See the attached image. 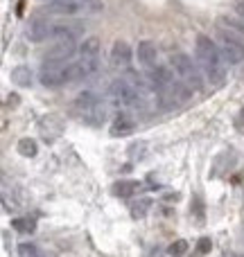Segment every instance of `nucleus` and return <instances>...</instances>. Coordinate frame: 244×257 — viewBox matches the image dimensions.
<instances>
[{
    "mask_svg": "<svg viewBox=\"0 0 244 257\" xmlns=\"http://www.w3.org/2000/svg\"><path fill=\"white\" fill-rule=\"evenodd\" d=\"M224 25L231 27L235 32H242L244 34V18H224Z\"/></svg>",
    "mask_w": 244,
    "mask_h": 257,
    "instance_id": "nucleus-25",
    "label": "nucleus"
},
{
    "mask_svg": "<svg viewBox=\"0 0 244 257\" xmlns=\"http://www.w3.org/2000/svg\"><path fill=\"white\" fill-rule=\"evenodd\" d=\"M12 81L16 86H21V88H25V86L32 84V70L27 66H16L12 70Z\"/></svg>",
    "mask_w": 244,
    "mask_h": 257,
    "instance_id": "nucleus-16",
    "label": "nucleus"
},
{
    "mask_svg": "<svg viewBox=\"0 0 244 257\" xmlns=\"http://www.w3.org/2000/svg\"><path fill=\"white\" fill-rule=\"evenodd\" d=\"M104 9L102 0H52L48 5L50 14H59V16H75V14H100Z\"/></svg>",
    "mask_w": 244,
    "mask_h": 257,
    "instance_id": "nucleus-4",
    "label": "nucleus"
},
{
    "mask_svg": "<svg viewBox=\"0 0 244 257\" xmlns=\"http://www.w3.org/2000/svg\"><path fill=\"white\" fill-rule=\"evenodd\" d=\"M170 68H172V72L177 75V79H181L190 90H201V86H204L201 72H199V68H197V63L192 61L188 54H183V52L172 54V57H170Z\"/></svg>",
    "mask_w": 244,
    "mask_h": 257,
    "instance_id": "nucleus-3",
    "label": "nucleus"
},
{
    "mask_svg": "<svg viewBox=\"0 0 244 257\" xmlns=\"http://www.w3.org/2000/svg\"><path fill=\"white\" fill-rule=\"evenodd\" d=\"M210 248H213L210 237H199V241H197V253H199V255H208Z\"/></svg>",
    "mask_w": 244,
    "mask_h": 257,
    "instance_id": "nucleus-23",
    "label": "nucleus"
},
{
    "mask_svg": "<svg viewBox=\"0 0 244 257\" xmlns=\"http://www.w3.org/2000/svg\"><path fill=\"white\" fill-rule=\"evenodd\" d=\"M14 230L21 232V235H30V232L36 230V219L34 217H18L12 221Z\"/></svg>",
    "mask_w": 244,
    "mask_h": 257,
    "instance_id": "nucleus-18",
    "label": "nucleus"
},
{
    "mask_svg": "<svg viewBox=\"0 0 244 257\" xmlns=\"http://www.w3.org/2000/svg\"><path fill=\"white\" fill-rule=\"evenodd\" d=\"M131 59H133V52L127 41H116L111 45V63L116 68H127L131 63Z\"/></svg>",
    "mask_w": 244,
    "mask_h": 257,
    "instance_id": "nucleus-12",
    "label": "nucleus"
},
{
    "mask_svg": "<svg viewBox=\"0 0 244 257\" xmlns=\"http://www.w3.org/2000/svg\"><path fill=\"white\" fill-rule=\"evenodd\" d=\"M75 111L79 113V117L89 124L98 126L104 122L107 117V111H104V104H102V97L95 95L93 90H84L75 97Z\"/></svg>",
    "mask_w": 244,
    "mask_h": 257,
    "instance_id": "nucleus-2",
    "label": "nucleus"
},
{
    "mask_svg": "<svg viewBox=\"0 0 244 257\" xmlns=\"http://www.w3.org/2000/svg\"><path fill=\"white\" fill-rule=\"evenodd\" d=\"M136 124H133V120L129 115H120L116 117V122L111 124V136L113 138H124V136H131Z\"/></svg>",
    "mask_w": 244,
    "mask_h": 257,
    "instance_id": "nucleus-15",
    "label": "nucleus"
},
{
    "mask_svg": "<svg viewBox=\"0 0 244 257\" xmlns=\"http://www.w3.org/2000/svg\"><path fill=\"white\" fill-rule=\"evenodd\" d=\"M237 126L244 131V108H242V113H240V117H237Z\"/></svg>",
    "mask_w": 244,
    "mask_h": 257,
    "instance_id": "nucleus-26",
    "label": "nucleus"
},
{
    "mask_svg": "<svg viewBox=\"0 0 244 257\" xmlns=\"http://www.w3.org/2000/svg\"><path fill=\"white\" fill-rule=\"evenodd\" d=\"M195 54L206 79L213 86L224 84V79H226V61H224L222 52H219V45L213 39H208V36H197Z\"/></svg>",
    "mask_w": 244,
    "mask_h": 257,
    "instance_id": "nucleus-1",
    "label": "nucleus"
},
{
    "mask_svg": "<svg viewBox=\"0 0 244 257\" xmlns=\"http://www.w3.org/2000/svg\"><path fill=\"white\" fill-rule=\"evenodd\" d=\"M100 50H102V45H100L98 36H89V39H84V43L79 45L82 57H100Z\"/></svg>",
    "mask_w": 244,
    "mask_h": 257,
    "instance_id": "nucleus-17",
    "label": "nucleus"
},
{
    "mask_svg": "<svg viewBox=\"0 0 244 257\" xmlns=\"http://www.w3.org/2000/svg\"><path fill=\"white\" fill-rule=\"evenodd\" d=\"M98 70H100L98 57H79L72 66H68V84L91 79L93 75H98Z\"/></svg>",
    "mask_w": 244,
    "mask_h": 257,
    "instance_id": "nucleus-7",
    "label": "nucleus"
},
{
    "mask_svg": "<svg viewBox=\"0 0 244 257\" xmlns=\"http://www.w3.org/2000/svg\"><path fill=\"white\" fill-rule=\"evenodd\" d=\"M79 34H84V25L82 23H59V25H54V32H52V39H77Z\"/></svg>",
    "mask_w": 244,
    "mask_h": 257,
    "instance_id": "nucleus-14",
    "label": "nucleus"
},
{
    "mask_svg": "<svg viewBox=\"0 0 244 257\" xmlns=\"http://www.w3.org/2000/svg\"><path fill=\"white\" fill-rule=\"evenodd\" d=\"M136 57H138V63H142V66L149 70V68H154V66H158V48H156V43L154 41H149V39H145V41H140L138 43V48H136Z\"/></svg>",
    "mask_w": 244,
    "mask_h": 257,
    "instance_id": "nucleus-11",
    "label": "nucleus"
},
{
    "mask_svg": "<svg viewBox=\"0 0 244 257\" xmlns=\"http://www.w3.org/2000/svg\"><path fill=\"white\" fill-rule=\"evenodd\" d=\"M43 3H52V0H43Z\"/></svg>",
    "mask_w": 244,
    "mask_h": 257,
    "instance_id": "nucleus-29",
    "label": "nucleus"
},
{
    "mask_svg": "<svg viewBox=\"0 0 244 257\" xmlns=\"http://www.w3.org/2000/svg\"><path fill=\"white\" fill-rule=\"evenodd\" d=\"M186 253H188V241L186 239L172 241V244H170V248H168V255L170 257H183Z\"/></svg>",
    "mask_w": 244,
    "mask_h": 257,
    "instance_id": "nucleus-22",
    "label": "nucleus"
},
{
    "mask_svg": "<svg viewBox=\"0 0 244 257\" xmlns=\"http://www.w3.org/2000/svg\"><path fill=\"white\" fill-rule=\"evenodd\" d=\"M52 32H54V23L48 21V18H34L30 21L27 25V39L32 43H41L45 39H52Z\"/></svg>",
    "mask_w": 244,
    "mask_h": 257,
    "instance_id": "nucleus-9",
    "label": "nucleus"
},
{
    "mask_svg": "<svg viewBox=\"0 0 244 257\" xmlns=\"http://www.w3.org/2000/svg\"><path fill=\"white\" fill-rule=\"evenodd\" d=\"M18 154L25 156V158H34V156L39 154V145H36V140H32V138H23V140H18Z\"/></svg>",
    "mask_w": 244,
    "mask_h": 257,
    "instance_id": "nucleus-20",
    "label": "nucleus"
},
{
    "mask_svg": "<svg viewBox=\"0 0 244 257\" xmlns=\"http://www.w3.org/2000/svg\"><path fill=\"white\" fill-rule=\"evenodd\" d=\"M109 99L120 108H136V106H142V99L145 97H142L129 81L116 79L109 86Z\"/></svg>",
    "mask_w": 244,
    "mask_h": 257,
    "instance_id": "nucleus-5",
    "label": "nucleus"
},
{
    "mask_svg": "<svg viewBox=\"0 0 244 257\" xmlns=\"http://www.w3.org/2000/svg\"><path fill=\"white\" fill-rule=\"evenodd\" d=\"M18 253H21L23 257H43L39 253V248H36V246H32V244H21V246H18Z\"/></svg>",
    "mask_w": 244,
    "mask_h": 257,
    "instance_id": "nucleus-24",
    "label": "nucleus"
},
{
    "mask_svg": "<svg viewBox=\"0 0 244 257\" xmlns=\"http://www.w3.org/2000/svg\"><path fill=\"white\" fill-rule=\"evenodd\" d=\"M219 52H222L224 61L231 63V66H237V63L244 61V45L226 32L219 34Z\"/></svg>",
    "mask_w": 244,
    "mask_h": 257,
    "instance_id": "nucleus-8",
    "label": "nucleus"
},
{
    "mask_svg": "<svg viewBox=\"0 0 244 257\" xmlns=\"http://www.w3.org/2000/svg\"><path fill=\"white\" fill-rule=\"evenodd\" d=\"M39 79L45 88H61L63 84H68V68L59 61H48L45 59L41 66Z\"/></svg>",
    "mask_w": 244,
    "mask_h": 257,
    "instance_id": "nucleus-6",
    "label": "nucleus"
},
{
    "mask_svg": "<svg viewBox=\"0 0 244 257\" xmlns=\"http://www.w3.org/2000/svg\"><path fill=\"white\" fill-rule=\"evenodd\" d=\"M61 128H63V122H61V117H57V115H48V117H43V120L39 122L41 136H43L48 142L61 136Z\"/></svg>",
    "mask_w": 244,
    "mask_h": 257,
    "instance_id": "nucleus-13",
    "label": "nucleus"
},
{
    "mask_svg": "<svg viewBox=\"0 0 244 257\" xmlns=\"http://www.w3.org/2000/svg\"><path fill=\"white\" fill-rule=\"evenodd\" d=\"M149 208H151V199H140V201H136V203L131 205V217H133V219H145L147 212H149Z\"/></svg>",
    "mask_w": 244,
    "mask_h": 257,
    "instance_id": "nucleus-21",
    "label": "nucleus"
},
{
    "mask_svg": "<svg viewBox=\"0 0 244 257\" xmlns=\"http://www.w3.org/2000/svg\"><path fill=\"white\" fill-rule=\"evenodd\" d=\"M138 183L136 181H120V183H116V187H113V192H116L118 196H122V199H131L133 194L138 192Z\"/></svg>",
    "mask_w": 244,
    "mask_h": 257,
    "instance_id": "nucleus-19",
    "label": "nucleus"
},
{
    "mask_svg": "<svg viewBox=\"0 0 244 257\" xmlns=\"http://www.w3.org/2000/svg\"><path fill=\"white\" fill-rule=\"evenodd\" d=\"M237 14H240V16L244 18V0H242V3H240V5H237Z\"/></svg>",
    "mask_w": 244,
    "mask_h": 257,
    "instance_id": "nucleus-27",
    "label": "nucleus"
},
{
    "mask_svg": "<svg viewBox=\"0 0 244 257\" xmlns=\"http://www.w3.org/2000/svg\"><path fill=\"white\" fill-rule=\"evenodd\" d=\"M72 52H75V39H57L52 48L48 50L45 59H48V61L66 63V59L72 57Z\"/></svg>",
    "mask_w": 244,
    "mask_h": 257,
    "instance_id": "nucleus-10",
    "label": "nucleus"
},
{
    "mask_svg": "<svg viewBox=\"0 0 244 257\" xmlns=\"http://www.w3.org/2000/svg\"><path fill=\"white\" fill-rule=\"evenodd\" d=\"M226 257H244V255H240V253H228Z\"/></svg>",
    "mask_w": 244,
    "mask_h": 257,
    "instance_id": "nucleus-28",
    "label": "nucleus"
}]
</instances>
